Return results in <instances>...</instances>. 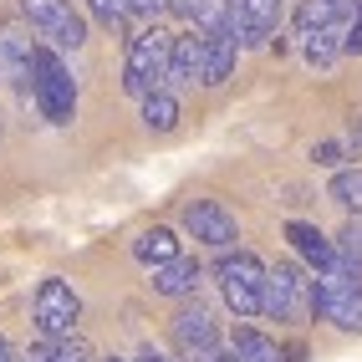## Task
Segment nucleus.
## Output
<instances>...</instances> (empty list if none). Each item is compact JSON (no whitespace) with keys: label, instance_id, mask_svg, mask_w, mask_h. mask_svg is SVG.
<instances>
[{"label":"nucleus","instance_id":"nucleus-14","mask_svg":"<svg viewBox=\"0 0 362 362\" xmlns=\"http://www.w3.org/2000/svg\"><path fill=\"white\" fill-rule=\"evenodd\" d=\"M235 57H240V46L225 41V36H204V62H199V82L204 87H225L235 77Z\"/></svg>","mask_w":362,"mask_h":362},{"label":"nucleus","instance_id":"nucleus-5","mask_svg":"<svg viewBox=\"0 0 362 362\" xmlns=\"http://www.w3.org/2000/svg\"><path fill=\"white\" fill-rule=\"evenodd\" d=\"M77 317H82V301L71 291L66 281H41L36 286V327L41 337H52V342H71V332H77Z\"/></svg>","mask_w":362,"mask_h":362},{"label":"nucleus","instance_id":"nucleus-32","mask_svg":"<svg viewBox=\"0 0 362 362\" xmlns=\"http://www.w3.org/2000/svg\"><path fill=\"white\" fill-rule=\"evenodd\" d=\"M112 362H117V357H112Z\"/></svg>","mask_w":362,"mask_h":362},{"label":"nucleus","instance_id":"nucleus-27","mask_svg":"<svg viewBox=\"0 0 362 362\" xmlns=\"http://www.w3.org/2000/svg\"><path fill=\"white\" fill-rule=\"evenodd\" d=\"M199 6H204V0H168V11H174L179 21H189V26L199 21Z\"/></svg>","mask_w":362,"mask_h":362},{"label":"nucleus","instance_id":"nucleus-22","mask_svg":"<svg viewBox=\"0 0 362 362\" xmlns=\"http://www.w3.org/2000/svg\"><path fill=\"white\" fill-rule=\"evenodd\" d=\"M87 11L98 16L107 31H123V26H128V16H133V11H128V0H87Z\"/></svg>","mask_w":362,"mask_h":362},{"label":"nucleus","instance_id":"nucleus-30","mask_svg":"<svg viewBox=\"0 0 362 362\" xmlns=\"http://www.w3.org/2000/svg\"><path fill=\"white\" fill-rule=\"evenodd\" d=\"M347 133H352V143L362 148V117H352V128H347Z\"/></svg>","mask_w":362,"mask_h":362},{"label":"nucleus","instance_id":"nucleus-7","mask_svg":"<svg viewBox=\"0 0 362 362\" xmlns=\"http://www.w3.org/2000/svg\"><path fill=\"white\" fill-rule=\"evenodd\" d=\"M21 16H26L46 41H57L62 52H77L87 41V21L71 11L66 0H21Z\"/></svg>","mask_w":362,"mask_h":362},{"label":"nucleus","instance_id":"nucleus-8","mask_svg":"<svg viewBox=\"0 0 362 362\" xmlns=\"http://www.w3.org/2000/svg\"><path fill=\"white\" fill-rule=\"evenodd\" d=\"M168 327H174V342H179L184 357L204 362V357L220 352V322H214L199 301H184V306L174 311V322H168Z\"/></svg>","mask_w":362,"mask_h":362},{"label":"nucleus","instance_id":"nucleus-25","mask_svg":"<svg viewBox=\"0 0 362 362\" xmlns=\"http://www.w3.org/2000/svg\"><path fill=\"white\" fill-rule=\"evenodd\" d=\"M337 36H342V57H357L362 52V16L347 21V26H337Z\"/></svg>","mask_w":362,"mask_h":362},{"label":"nucleus","instance_id":"nucleus-21","mask_svg":"<svg viewBox=\"0 0 362 362\" xmlns=\"http://www.w3.org/2000/svg\"><path fill=\"white\" fill-rule=\"evenodd\" d=\"M337 255H342V271L362 281V220H347L337 235Z\"/></svg>","mask_w":362,"mask_h":362},{"label":"nucleus","instance_id":"nucleus-12","mask_svg":"<svg viewBox=\"0 0 362 362\" xmlns=\"http://www.w3.org/2000/svg\"><path fill=\"white\" fill-rule=\"evenodd\" d=\"M148 286H153V296H168V301H189L194 296V286H199V260H168L158 265V271H148Z\"/></svg>","mask_w":362,"mask_h":362},{"label":"nucleus","instance_id":"nucleus-17","mask_svg":"<svg viewBox=\"0 0 362 362\" xmlns=\"http://www.w3.org/2000/svg\"><path fill=\"white\" fill-rule=\"evenodd\" d=\"M240 362H286L276 337H265L260 327H235V347H230Z\"/></svg>","mask_w":362,"mask_h":362},{"label":"nucleus","instance_id":"nucleus-9","mask_svg":"<svg viewBox=\"0 0 362 362\" xmlns=\"http://www.w3.org/2000/svg\"><path fill=\"white\" fill-rule=\"evenodd\" d=\"M184 230L194 235L199 245H209V250H230L235 240H240L235 214H230L220 199H194V204H184Z\"/></svg>","mask_w":362,"mask_h":362},{"label":"nucleus","instance_id":"nucleus-29","mask_svg":"<svg viewBox=\"0 0 362 362\" xmlns=\"http://www.w3.org/2000/svg\"><path fill=\"white\" fill-rule=\"evenodd\" d=\"M138 362H174V357H163V352H153V347H143V352H138Z\"/></svg>","mask_w":362,"mask_h":362},{"label":"nucleus","instance_id":"nucleus-19","mask_svg":"<svg viewBox=\"0 0 362 362\" xmlns=\"http://www.w3.org/2000/svg\"><path fill=\"white\" fill-rule=\"evenodd\" d=\"M327 199L342 204L347 214H362V168H337L327 184Z\"/></svg>","mask_w":362,"mask_h":362},{"label":"nucleus","instance_id":"nucleus-15","mask_svg":"<svg viewBox=\"0 0 362 362\" xmlns=\"http://www.w3.org/2000/svg\"><path fill=\"white\" fill-rule=\"evenodd\" d=\"M133 260L148 265V271H158V265H168V260H179V235L168 230V225L143 230V235L133 240Z\"/></svg>","mask_w":362,"mask_h":362},{"label":"nucleus","instance_id":"nucleus-20","mask_svg":"<svg viewBox=\"0 0 362 362\" xmlns=\"http://www.w3.org/2000/svg\"><path fill=\"white\" fill-rule=\"evenodd\" d=\"M240 11H245V21L271 41L276 31H281V21H286V11H281V0H240Z\"/></svg>","mask_w":362,"mask_h":362},{"label":"nucleus","instance_id":"nucleus-13","mask_svg":"<svg viewBox=\"0 0 362 362\" xmlns=\"http://www.w3.org/2000/svg\"><path fill=\"white\" fill-rule=\"evenodd\" d=\"M199 62H204V36H174V57H168V77L163 87H194L199 82Z\"/></svg>","mask_w":362,"mask_h":362},{"label":"nucleus","instance_id":"nucleus-10","mask_svg":"<svg viewBox=\"0 0 362 362\" xmlns=\"http://www.w3.org/2000/svg\"><path fill=\"white\" fill-rule=\"evenodd\" d=\"M286 240L296 245V255L311 265V271H322V276H337V271H342L337 240H327L317 225H306V220H291V225H286ZM342 276H347V271H342Z\"/></svg>","mask_w":362,"mask_h":362},{"label":"nucleus","instance_id":"nucleus-1","mask_svg":"<svg viewBox=\"0 0 362 362\" xmlns=\"http://www.w3.org/2000/svg\"><path fill=\"white\" fill-rule=\"evenodd\" d=\"M168 57H174V31H163L158 21L148 31H138V36H128V66H123V92L128 98H148V92H158L163 87V77H168Z\"/></svg>","mask_w":362,"mask_h":362},{"label":"nucleus","instance_id":"nucleus-31","mask_svg":"<svg viewBox=\"0 0 362 362\" xmlns=\"http://www.w3.org/2000/svg\"><path fill=\"white\" fill-rule=\"evenodd\" d=\"M204 362H240V357H235V352H225V347H220V352H214V357H204Z\"/></svg>","mask_w":362,"mask_h":362},{"label":"nucleus","instance_id":"nucleus-26","mask_svg":"<svg viewBox=\"0 0 362 362\" xmlns=\"http://www.w3.org/2000/svg\"><path fill=\"white\" fill-rule=\"evenodd\" d=\"M128 11H133V16L158 21V16H168V0H128Z\"/></svg>","mask_w":362,"mask_h":362},{"label":"nucleus","instance_id":"nucleus-28","mask_svg":"<svg viewBox=\"0 0 362 362\" xmlns=\"http://www.w3.org/2000/svg\"><path fill=\"white\" fill-rule=\"evenodd\" d=\"M0 362H26V352H16V347L6 342V337H0Z\"/></svg>","mask_w":362,"mask_h":362},{"label":"nucleus","instance_id":"nucleus-6","mask_svg":"<svg viewBox=\"0 0 362 362\" xmlns=\"http://www.w3.org/2000/svg\"><path fill=\"white\" fill-rule=\"evenodd\" d=\"M317 317L342 332H362V281L342 271L317 276Z\"/></svg>","mask_w":362,"mask_h":362},{"label":"nucleus","instance_id":"nucleus-2","mask_svg":"<svg viewBox=\"0 0 362 362\" xmlns=\"http://www.w3.org/2000/svg\"><path fill=\"white\" fill-rule=\"evenodd\" d=\"M260 311L281 327H301L306 317H317V281H306L301 265L281 260L271 276H265V291H260Z\"/></svg>","mask_w":362,"mask_h":362},{"label":"nucleus","instance_id":"nucleus-18","mask_svg":"<svg viewBox=\"0 0 362 362\" xmlns=\"http://www.w3.org/2000/svg\"><path fill=\"white\" fill-rule=\"evenodd\" d=\"M337 57H342V36H337V26L301 36V62H306L311 71H327V66H332Z\"/></svg>","mask_w":362,"mask_h":362},{"label":"nucleus","instance_id":"nucleus-23","mask_svg":"<svg viewBox=\"0 0 362 362\" xmlns=\"http://www.w3.org/2000/svg\"><path fill=\"white\" fill-rule=\"evenodd\" d=\"M26 362H82V352H71V342H52V337H41V342L26 352Z\"/></svg>","mask_w":362,"mask_h":362},{"label":"nucleus","instance_id":"nucleus-4","mask_svg":"<svg viewBox=\"0 0 362 362\" xmlns=\"http://www.w3.org/2000/svg\"><path fill=\"white\" fill-rule=\"evenodd\" d=\"M265 265L250 255V250H235V255H220L214 265V281H220V296L235 317H260V291H265Z\"/></svg>","mask_w":362,"mask_h":362},{"label":"nucleus","instance_id":"nucleus-24","mask_svg":"<svg viewBox=\"0 0 362 362\" xmlns=\"http://www.w3.org/2000/svg\"><path fill=\"white\" fill-rule=\"evenodd\" d=\"M311 158H317L322 168H342V158H347V148H342V143H337V138H322V143H317V148H311Z\"/></svg>","mask_w":362,"mask_h":362},{"label":"nucleus","instance_id":"nucleus-3","mask_svg":"<svg viewBox=\"0 0 362 362\" xmlns=\"http://www.w3.org/2000/svg\"><path fill=\"white\" fill-rule=\"evenodd\" d=\"M31 98L41 107L46 123L66 128L71 117H77V82H71V71L57 52H46V46H36V71H31Z\"/></svg>","mask_w":362,"mask_h":362},{"label":"nucleus","instance_id":"nucleus-11","mask_svg":"<svg viewBox=\"0 0 362 362\" xmlns=\"http://www.w3.org/2000/svg\"><path fill=\"white\" fill-rule=\"evenodd\" d=\"M36 71V46L21 26H0V77L6 82H21L26 87Z\"/></svg>","mask_w":362,"mask_h":362},{"label":"nucleus","instance_id":"nucleus-16","mask_svg":"<svg viewBox=\"0 0 362 362\" xmlns=\"http://www.w3.org/2000/svg\"><path fill=\"white\" fill-rule=\"evenodd\" d=\"M138 112H143V128H148V133H174L179 128V98L168 87L148 92V98L138 103Z\"/></svg>","mask_w":362,"mask_h":362}]
</instances>
